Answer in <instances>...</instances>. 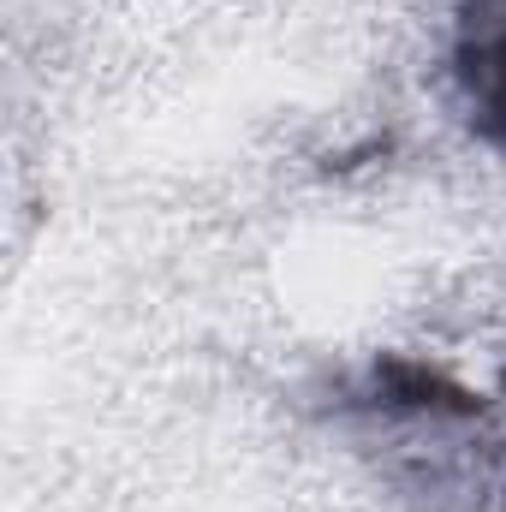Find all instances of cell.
Segmentation results:
<instances>
[{
    "label": "cell",
    "instance_id": "6da1fadb",
    "mask_svg": "<svg viewBox=\"0 0 506 512\" xmlns=\"http://www.w3.org/2000/svg\"><path fill=\"white\" fill-rule=\"evenodd\" d=\"M459 78L477 108L483 137L506 143V24H477L459 42Z\"/></svg>",
    "mask_w": 506,
    "mask_h": 512
},
{
    "label": "cell",
    "instance_id": "7a4b0ae2",
    "mask_svg": "<svg viewBox=\"0 0 506 512\" xmlns=\"http://www.w3.org/2000/svg\"><path fill=\"white\" fill-rule=\"evenodd\" d=\"M376 387H381V399L399 405V411H477V399L453 376H441L429 364H411V358H381Z\"/></svg>",
    "mask_w": 506,
    "mask_h": 512
}]
</instances>
